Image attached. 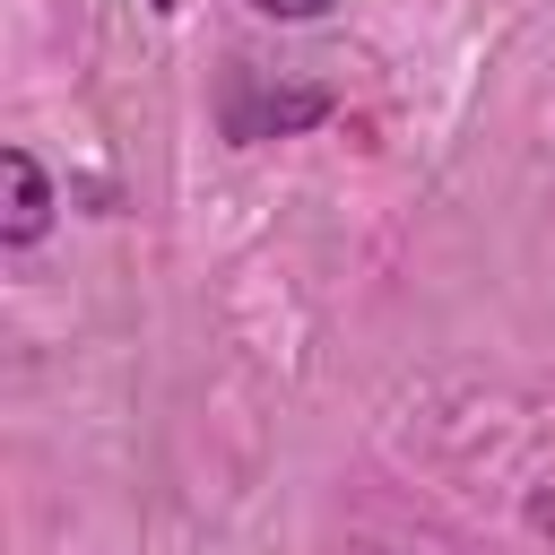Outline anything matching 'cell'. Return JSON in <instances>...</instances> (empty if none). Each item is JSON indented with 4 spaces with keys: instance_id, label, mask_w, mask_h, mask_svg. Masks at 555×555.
<instances>
[{
    "instance_id": "277c9868",
    "label": "cell",
    "mask_w": 555,
    "mask_h": 555,
    "mask_svg": "<svg viewBox=\"0 0 555 555\" xmlns=\"http://www.w3.org/2000/svg\"><path fill=\"white\" fill-rule=\"evenodd\" d=\"M147 9H156V17H173V9H182V0H147Z\"/></svg>"
},
{
    "instance_id": "6da1fadb",
    "label": "cell",
    "mask_w": 555,
    "mask_h": 555,
    "mask_svg": "<svg viewBox=\"0 0 555 555\" xmlns=\"http://www.w3.org/2000/svg\"><path fill=\"white\" fill-rule=\"evenodd\" d=\"M330 113H338V95H330V87H251V78H234V87H225V139H234V147L321 130Z\"/></svg>"
},
{
    "instance_id": "7a4b0ae2",
    "label": "cell",
    "mask_w": 555,
    "mask_h": 555,
    "mask_svg": "<svg viewBox=\"0 0 555 555\" xmlns=\"http://www.w3.org/2000/svg\"><path fill=\"white\" fill-rule=\"evenodd\" d=\"M0 182H9V217H0V243H43L52 234V182L35 165V147H0Z\"/></svg>"
},
{
    "instance_id": "3957f363",
    "label": "cell",
    "mask_w": 555,
    "mask_h": 555,
    "mask_svg": "<svg viewBox=\"0 0 555 555\" xmlns=\"http://www.w3.org/2000/svg\"><path fill=\"white\" fill-rule=\"evenodd\" d=\"M260 17H286V26H304V17H330L338 0H251Z\"/></svg>"
}]
</instances>
